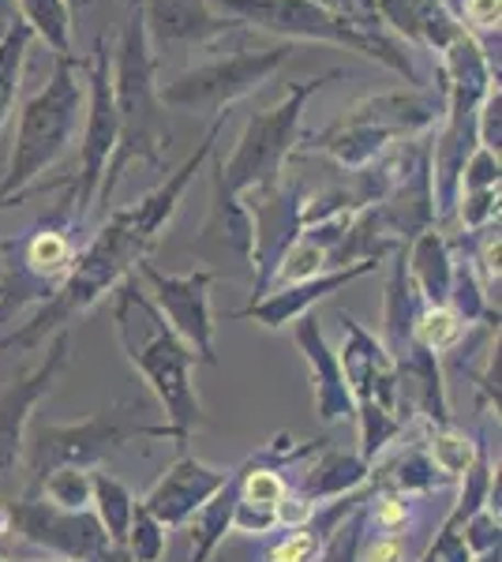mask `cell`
Segmentation results:
<instances>
[{
	"label": "cell",
	"mask_w": 502,
	"mask_h": 562,
	"mask_svg": "<svg viewBox=\"0 0 502 562\" xmlns=\"http://www.w3.org/2000/svg\"><path fill=\"white\" fill-rule=\"evenodd\" d=\"M217 132H222V121L210 124L199 150L191 154L180 169H172L154 192L143 195L140 203L124 206V211H113L105 217L102 229L76 251L68 274L60 278V285L34 307L31 319L23 326H15L12 334H0V352H8V349L26 352V349L45 346L53 334L71 330V323H76L79 315H87L90 307L98 301H105V296H113V289L135 274V267L150 256L154 244L161 240L166 225L172 222L188 184L199 177V169H203L207 158L214 154Z\"/></svg>",
	"instance_id": "1"
},
{
	"label": "cell",
	"mask_w": 502,
	"mask_h": 562,
	"mask_svg": "<svg viewBox=\"0 0 502 562\" xmlns=\"http://www.w3.org/2000/svg\"><path fill=\"white\" fill-rule=\"evenodd\" d=\"M342 79V71H323L315 79L286 83V94L270 109L248 116L241 139L230 158L214 161V203L203 225V240H217L222 248L248 256L252 251V214L248 203L270 195L286 177V166L300 143V121H304L308 98L326 83Z\"/></svg>",
	"instance_id": "2"
},
{
	"label": "cell",
	"mask_w": 502,
	"mask_h": 562,
	"mask_svg": "<svg viewBox=\"0 0 502 562\" xmlns=\"http://www.w3.org/2000/svg\"><path fill=\"white\" fill-rule=\"evenodd\" d=\"M113 326L127 364L140 371L150 394L158 397L161 413H166L161 424L169 428V439L185 450L191 435L207 424L203 402L191 383V371L199 364L196 352L177 338V330L154 307L150 293L135 274L113 289Z\"/></svg>",
	"instance_id": "3"
},
{
	"label": "cell",
	"mask_w": 502,
	"mask_h": 562,
	"mask_svg": "<svg viewBox=\"0 0 502 562\" xmlns=\"http://www.w3.org/2000/svg\"><path fill=\"white\" fill-rule=\"evenodd\" d=\"M113 105H116V154L105 169L98 203L113 195L116 180L132 161L166 166L172 147V128L166 121V105L158 98V57H154L147 31H143L140 4H132L113 49Z\"/></svg>",
	"instance_id": "4"
},
{
	"label": "cell",
	"mask_w": 502,
	"mask_h": 562,
	"mask_svg": "<svg viewBox=\"0 0 502 562\" xmlns=\"http://www.w3.org/2000/svg\"><path fill=\"white\" fill-rule=\"evenodd\" d=\"M210 4L241 26H255V31H267L274 38H286V42L342 45V49H353L360 57L390 68L409 87H424L409 45L394 38L382 26V20H353V15L315 4V0H210Z\"/></svg>",
	"instance_id": "5"
},
{
	"label": "cell",
	"mask_w": 502,
	"mask_h": 562,
	"mask_svg": "<svg viewBox=\"0 0 502 562\" xmlns=\"http://www.w3.org/2000/svg\"><path fill=\"white\" fill-rule=\"evenodd\" d=\"M79 68H83V60L57 57L49 83L23 102L12 154H8V173L0 177V195H20L38 184L83 132L87 83L79 79Z\"/></svg>",
	"instance_id": "6"
},
{
	"label": "cell",
	"mask_w": 502,
	"mask_h": 562,
	"mask_svg": "<svg viewBox=\"0 0 502 562\" xmlns=\"http://www.w3.org/2000/svg\"><path fill=\"white\" fill-rule=\"evenodd\" d=\"M443 87H409L390 90V94H371L353 109H345L334 124L308 135V143H297L293 154H326L342 169H368L379 161L394 139H413V135L432 132L443 121Z\"/></svg>",
	"instance_id": "7"
},
{
	"label": "cell",
	"mask_w": 502,
	"mask_h": 562,
	"mask_svg": "<svg viewBox=\"0 0 502 562\" xmlns=\"http://www.w3.org/2000/svg\"><path fill=\"white\" fill-rule=\"evenodd\" d=\"M132 439H169L166 424L143 420V405H113L76 424H34L26 439V492L42 484L53 469H102Z\"/></svg>",
	"instance_id": "8"
},
{
	"label": "cell",
	"mask_w": 502,
	"mask_h": 562,
	"mask_svg": "<svg viewBox=\"0 0 502 562\" xmlns=\"http://www.w3.org/2000/svg\"><path fill=\"white\" fill-rule=\"evenodd\" d=\"M87 76V113L79 132V173L71 177L68 222L71 229H83L90 211L98 206L105 169L116 154V105H113V49L105 38H98L94 53L83 60Z\"/></svg>",
	"instance_id": "9"
},
{
	"label": "cell",
	"mask_w": 502,
	"mask_h": 562,
	"mask_svg": "<svg viewBox=\"0 0 502 562\" xmlns=\"http://www.w3.org/2000/svg\"><path fill=\"white\" fill-rule=\"evenodd\" d=\"M293 49L286 45H267V49H236L233 57H217L207 65L180 71L169 83H158V98L166 109H185V113H222L241 98L255 94L270 76H278L289 65Z\"/></svg>",
	"instance_id": "10"
},
{
	"label": "cell",
	"mask_w": 502,
	"mask_h": 562,
	"mask_svg": "<svg viewBox=\"0 0 502 562\" xmlns=\"http://www.w3.org/2000/svg\"><path fill=\"white\" fill-rule=\"evenodd\" d=\"M71 233L76 229H71V222H68V199H64V206H57L53 217H45L34 233H26L20 240L0 244L4 251H15L12 259H4V274H0L4 304L12 301L15 293L45 301V296L60 285V278L68 274L71 259H76V251H79Z\"/></svg>",
	"instance_id": "11"
},
{
	"label": "cell",
	"mask_w": 502,
	"mask_h": 562,
	"mask_svg": "<svg viewBox=\"0 0 502 562\" xmlns=\"http://www.w3.org/2000/svg\"><path fill=\"white\" fill-rule=\"evenodd\" d=\"M135 278L150 289V301L177 330V338L196 352L203 364H217L214 352V307H210V285L214 270H188V274H166L150 259L135 267Z\"/></svg>",
	"instance_id": "12"
},
{
	"label": "cell",
	"mask_w": 502,
	"mask_h": 562,
	"mask_svg": "<svg viewBox=\"0 0 502 562\" xmlns=\"http://www.w3.org/2000/svg\"><path fill=\"white\" fill-rule=\"evenodd\" d=\"M68 357H71V330H57L49 338V346H45V357L38 364L0 390V487L12 484L15 469L23 461L31 413L38 409V402L53 390L57 375L68 368Z\"/></svg>",
	"instance_id": "13"
},
{
	"label": "cell",
	"mask_w": 502,
	"mask_h": 562,
	"mask_svg": "<svg viewBox=\"0 0 502 562\" xmlns=\"http://www.w3.org/2000/svg\"><path fill=\"white\" fill-rule=\"evenodd\" d=\"M8 506H12V532H20L26 543L42 548L53 559L83 562L113 551L94 510H60L42 495H23L20 503Z\"/></svg>",
	"instance_id": "14"
},
{
	"label": "cell",
	"mask_w": 502,
	"mask_h": 562,
	"mask_svg": "<svg viewBox=\"0 0 502 562\" xmlns=\"http://www.w3.org/2000/svg\"><path fill=\"white\" fill-rule=\"evenodd\" d=\"M342 323V346H337V364H342L345 386L353 394V405L376 402L387 413L401 416V390H398V364L387 352V346L368 330L364 323H356L349 312H337ZM405 420V416H401Z\"/></svg>",
	"instance_id": "15"
},
{
	"label": "cell",
	"mask_w": 502,
	"mask_h": 562,
	"mask_svg": "<svg viewBox=\"0 0 502 562\" xmlns=\"http://www.w3.org/2000/svg\"><path fill=\"white\" fill-rule=\"evenodd\" d=\"M379 267H382L379 259H364V262H353V267L323 270V274L297 281V285H281V289H270V293L255 296V301L230 312V319H255L267 326V330H286V326H293L297 319H304L315 304H323L326 296L342 293L345 285H353V281H360L364 274H371V270H379Z\"/></svg>",
	"instance_id": "16"
},
{
	"label": "cell",
	"mask_w": 502,
	"mask_h": 562,
	"mask_svg": "<svg viewBox=\"0 0 502 562\" xmlns=\"http://www.w3.org/2000/svg\"><path fill=\"white\" fill-rule=\"evenodd\" d=\"M140 15L154 57L166 49L207 45L241 26L225 12H217L210 0H140Z\"/></svg>",
	"instance_id": "17"
},
{
	"label": "cell",
	"mask_w": 502,
	"mask_h": 562,
	"mask_svg": "<svg viewBox=\"0 0 502 562\" xmlns=\"http://www.w3.org/2000/svg\"><path fill=\"white\" fill-rule=\"evenodd\" d=\"M230 473L233 469L207 465V461H199L191 454H180L140 503L147 506V514H154L166 529H177V525H188V518L199 506H207L210 498L222 492Z\"/></svg>",
	"instance_id": "18"
},
{
	"label": "cell",
	"mask_w": 502,
	"mask_h": 562,
	"mask_svg": "<svg viewBox=\"0 0 502 562\" xmlns=\"http://www.w3.org/2000/svg\"><path fill=\"white\" fill-rule=\"evenodd\" d=\"M293 341H297L300 357L308 360V371H312L315 416L323 424H353V413H356L353 394H349V386H345L337 352L323 334V323H319L312 312L293 323Z\"/></svg>",
	"instance_id": "19"
},
{
	"label": "cell",
	"mask_w": 502,
	"mask_h": 562,
	"mask_svg": "<svg viewBox=\"0 0 502 562\" xmlns=\"http://www.w3.org/2000/svg\"><path fill=\"white\" fill-rule=\"evenodd\" d=\"M376 12L394 38L413 42L427 53H443L465 31L443 0H376Z\"/></svg>",
	"instance_id": "20"
},
{
	"label": "cell",
	"mask_w": 502,
	"mask_h": 562,
	"mask_svg": "<svg viewBox=\"0 0 502 562\" xmlns=\"http://www.w3.org/2000/svg\"><path fill=\"white\" fill-rule=\"evenodd\" d=\"M297 492L308 495L315 506L331 503V498H342V495H353L360 487H368V476H371V465L364 461L360 454L353 450H342V447H331L326 442L319 454H312L304 465H297Z\"/></svg>",
	"instance_id": "21"
},
{
	"label": "cell",
	"mask_w": 502,
	"mask_h": 562,
	"mask_svg": "<svg viewBox=\"0 0 502 562\" xmlns=\"http://www.w3.org/2000/svg\"><path fill=\"white\" fill-rule=\"evenodd\" d=\"M450 484L454 480L443 476L439 469H435V461L427 458L424 442H413V447H401L394 454L371 461V476H368V487H376V492H394L405 498H427Z\"/></svg>",
	"instance_id": "22"
},
{
	"label": "cell",
	"mask_w": 502,
	"mask_h": 562,
	"mask_svg": "<svg viewBox=\"0 0 502 562\" xmlns=\"http://www.w3.org/2000/svg\"><path fill=\"white\" fill-rule=\"evenodd\" d=\"M405 267L413 278L416 293L424 304H450V281H454V248L450 237L432 225L420 237L405 244Z\"/></svg>",
	"instance_id": "23"
},
{
	"label": "cell",
	"mask_w": 502,
	"mask_h": 562,
	"mask_svg": "<svg viewBox=\"0 0 502 562\" xmlns=\"http://www.w3.org/2000/svg\"><path fill=\"white\" fill-rule=\"evenodd\" d=\"M420 301L413 278H409V267H405V244L394 251V270H390V281H387V296H382V346L387 352L398 360L409 357V349H413V323L420 315Z\"/></svg>",
	"instance_id": "24"
},
{
	"label": "cell",
	"mask_w": 502,
	"mask_h": 562,
	"mask_svg": "<svg viewBox=\"0 0 502 562\" xmlns=\"http://www.w3.org/2000/svg\"><path fill=\"white\" fill-rule=\"evenodd\" d=\"M233 510H236V473H230L225 487L210 498L207 506H199L188 518V532H191V555L188 562H210L217 551V543L233 532Z\"/></svg>",
	"instance_id": "25"
},
{
	"label": "cell",
	"mask_w": 502,
	"mask_h": 562,
	"mask_svg": "<svg viewBox=\"0 0 502 562\" xmlns=\"http://www.w3.org/2000/svg\"><path fill=\"white\" fill-rule=\"evenodd\" d=\"M90 510L102 521L109 543L124 548L127 525H132V514H135V495L127 492L124 480H116L109 469H90Z\"/></svg>",
	"instance_id": "26"
},
{
	"label": "cell",
	"mask_w": 502,
	"mask_h": 562,
	"mask_svg": "<svg viewBox=\"0 0 502 562\" xmlns=\"http://www.w3.org/2000/svg\"><path fill=\"white\" fill-rule=\"evenodd\" d=\"M424 450H427V458L435 461V469L458 484L461 473H469V465L477 461L480 442L450 420V424H427Z\"/></svg>",
	"instance_id": "27"
},
{
	"label": "cell",
	"mask_w": 502,
	"mask_h": 562,
	"mask_svg": "<svg viewBox=\"0 0 502 562\" xmlns=\"http://www.w3.org/2000/svg\"><path fill=\"white\" fill-rule=\"evenodd\" d=\"M20 23L31 26L34 38L53 49V57H76L71 53V8L68 0H20Z\"/></svg>",
	"instance_id": "28"
},
{
	"label": "cell",
	"mask_w": 502,
	"mask_h": 562,
	"mask_svg": "<svg viewBox=\"0 0 502 562\" xmlns=\"http://www.w3.org/2000/svg\"><path fill=\"white\" fill-rule=\"evenodd\" d=\"M465 338H469V323H465L450 304H424L420 307V315L413 323V346L443 357V352L461 349Z\"/></svg>",
	"instance_id": "29"
},
{
	"label": "cell",
	"mask_w": 502,
	"mask_h": 562,
	"mask_svg": "<svg viewBox=\"0 0 502 562\" xmlns=\"http://www.w3.org/2000/svg\"><path fill=\"white\" fill-rule=\"evenodd\" d=\"M31 42H34L31 26L20 20L8 26V34L0 38V128L8 124V116H12V109H15V98H20L23 65H26Z\"/></svg>",
	"instance_id": "30"
},
{
	"label": "cell",
	"mask_w": 502,
	"mask_h": 562,
	"mask_svg": "<svg viewBox=\"0 0 502 562\" xmlns=\"http://www.w3.org/2000/svg\"><path fill=\"white\" fill-rule=\"evenodd\" d=\"M353 424H356V431H360V454L364 461H379L382 454H387V447L394 439H401L405 435V420H401L398 413H387L382 405L376 402H364V405H356V413H353Z\"/></svg>",
	"instance_id": "31"
},
{
	"label": "cell",
	"mask_w": 502,
	"mask_h": 562,
	"mask_svg": "<svg viewBox=\"0 0 502 562\" xmlns=\"http://www.w3.org/2000/svg\"><path fill=\"white\" fill-rule=\"evenodd\" d=\"M169 548V529L161 525L154 514H147V506L135 498V514L132 525H127V537H124V551L132 562H161L166 559Z\"/></svg>",
	"instance_id": "32"
},
{
	"label": "cell",
	"mask_w": 502,
	"mask_h": 562,
	"mask_svg": "<svg viewBox=\"0 0 502 562\" xmlns=\"http://www.w3.org/2000/svg\"><path fill=\"white\" fill-rule=\"evenodd\" d=\"M31 495H42L60 510H90V469H53Z\"/></svg>",
	"instance_id": "33"
},
{
	"label": "cell",
	"mask_w": 502,
	"mask_h": 562,
	"mask_svg": "<svg viewBox=\"0 0 502 562\" xmlns=\"http://www.w3.org/2000/svg\"><path fill=\"white\" fill-rule=\"evenodd\" d=\"M323 543L326 537L308 521V525H300V529H286V537H278L263 551V562H319Z\"/></svg>",
	"instance_id": "34"
},
{
	"label": "cell",
	"mask_w": 502,
	"mask_h": 562,
	"mask_svg": "<svg viewBox=\"0 0 502 562\" xmlns=\"http://www.w3.org/2000/svg\"><path fill=\"white\" fill-rule=\"evenodd\" d=\"M454 214H458L461 233H469V237H477V233L488 229V225H499V188L461 192L458 203H454Z\"/></svg>",
	"instance_id": "35"
},
{
	"label": "cell",
	"mask_w": 502,
	"mask_h": 562,
	"mask_svg": "<svg viewBox=\"0 0 502 562\" xmlns=\"http://www.w3.org/2000/svg\"><path fill=\"white\" fill-rule=\"evenodd\" d=\"M416 555L413 532H364L356 548V562H416Z\"/></svg>",
	"instance_id": "36"
},
{
	"label": "cell",
	"mask_w": 502,
	"mask_h": 562,
	"mask_svg": "<svg viewBox=\"0 0 502 562\" xmlns=\"http://www.w3.org/2000/svg\"><path fill=\"white\" fill-rule=\"evenodd\" d=\"M461 540L469 548V555H483V551L502 548V521L491 506H480L477 514H469L461 525Z\"/></svg>",
	"instance_id": "37"
},
{
	"label": "cell",
	"mask_w": 502,
	"mask_h": 562,
	"mask_svg": "<svg viewBox=\"0 0 502 562\" xmlns=\"http://www.w3.org/2000/svg\"><path fill=\"white\" fill-rule=\"evenodd\" d=\"M416 562H472L469 548H465V540H461V525L454 521L450 514H446V518L439 521V529H435L432 543L420 551Z\"/></svg>",
	"instance_id": "38"
},
{
	"label": "cell",
	"mask_w": 502,
	"mask_h": 562,
	"mask_svg": "<svg viewBox=\"0 0 502 562\" xmlns=\"http://www.w3.org/2000/svg\"><path fill=\"white\" fill-rule=\"evenodd\" d=\"M502 169H499V154L488 150V147H477L469 154L461 169V180H458V195L461 192H480V188H499L502 184Z\"/></svg>",
	"instance_id": "39"
},
{
	"label": "cell",
	"mask_w": 502,
	"mask_h": 562,
	"mask_svg": "<svg viewBox=\"0 0 502 562\" xmlns=\"http://www.w3.org/2000/svg\"><path fill=\"white\" fill-rule=\"evenodd\" d=\"M360 540H364V518H360V510H356L337 525L334 537L323 543V555H319V562H356V548H360Z\"/></svg>",
	"instance_id": "40"
},
{
	"label": "cell",
	"mask_w": 502,
	"mask_h": 562,
	"mask_svg": "<svg viewBox=\"0 0 502 562\" xmlns=\"http://www.w3.org/2000/svg\"><path fill=\"white\" fill-rule=\"evenodd\" d=\"M477 139L480 147L495 150L502 147V90L499 83L488 90V98L480 102V113H477Z\"/></svg>",
	"instance_id": "41"
},
{
	"label": "cell",
	"mask_w": 502,
	"mask_h": 562,
	"mask_svg": "<svg viewBox=\"0 0 502 562\" xmlns=\"http://www.w3.org/2000/svg\"><path fill=\"white\" fill-rule=\"evenodd\" d=\"M499 20H502V0H465L461 26L472 38L477 34H495L499 38Z\"/></svg>",
	"instance_id": "42"
},
{
	"label": "cell",
	"mask_w": 502,
	"mask_h": 562,
	"mask_svg": "<svg viewBox=\"0 0 502 562\" xmlns=\"http://www.w3.org/2000/svg\"><path fill=\"white\" fill-rule=\"evenodd\" d=\"M315 510L319 506L312 503V498L300 495L297 487H289V495L281 498V506H278V525L281 529H300V525H308L315 518Z\"/></svg>",
	"instance_id": "43"
},
{
	"label": "cell",
	"mask_w": 502,
	"mask_h": 562,
	"mask_svg": "<svg viewBox=\"0 0 502 562\" xmlns=\"http://www.w3.org/2000/svg\"><path fill=\"white\" fill-rule=\"evenodd\" d=\"M323 8H334L342 15H353V20H379L376 12V0H315Z\"/></svg>",
	"instance_id": "44"
},
{
	"label": "cell",
	"mask_w": 502,
	"mask_h": 562,
	"mask_svg": "<svg viewBox=\"0 0 502 562\" xmlns=\"http://www.w3.org/2000/svg\"><path fill=\"white\" fill-rule=\"evenodd\" d=\"M60 184H68V180H53V184H34V188H26V192H20V195H0V211H15V206L31 203L34 195H45L49 188H60Z\"/></svg>",
	"instance_id": "45"
},
{
	"label": "cell",
	"mask_w": 502,
	"mask_h": 562,
	"mask_svg": "<svg viewBox=\"0 0 502 562\" xmlns=\"http://www.w3.org/2000/svg\"><path fill=\"white\" fill-rule=\"evenodd\" d=\"M8 532H12V506L0 503V540H4Z\"/></svg>",
	"instance_id": "46"
},
{
	"label": "cell",
	"mask_w": 502,
	"mask_h": 562,
	"mask_svg": "<svg viewBox=\"0 0 502 562\" xmlns=\"http://www.w3.org/2000/svg\"><path fill=\"white\" fill-rule=\"evenodd\" d=\"M472 562H502V548H495V551H483V555H472Z\"/></svg>",
	"instance_id": "47"
},
{
	"label": "cell",
	"mask_w": 502,
	"mask_h": 562,
	"mask_svg": "<svg viewBox=\"0 0 502 562\" xmlns=\"http://www.w3.org/2000/svg\"><path fill=\"white\" fill-rule=\"evenodd\" d=\"M0 304H4V285H0Z\"/></svg>",
	"instance_id": "48"
},
{
	"label": "cell",
	"mask_w": 502,
	"mask_h": 562,
	"mask_svg": "<svg viewBox=\"0 0 502 562\" xmlns=\"http://www.w3.org/2000/svg\"><path fill=\"white\" fill-rule=\"evenodd\" d=\"M132 4H140V0H132Z\"/></svg>",
	"instance_id": "49"
}]
</instances>
